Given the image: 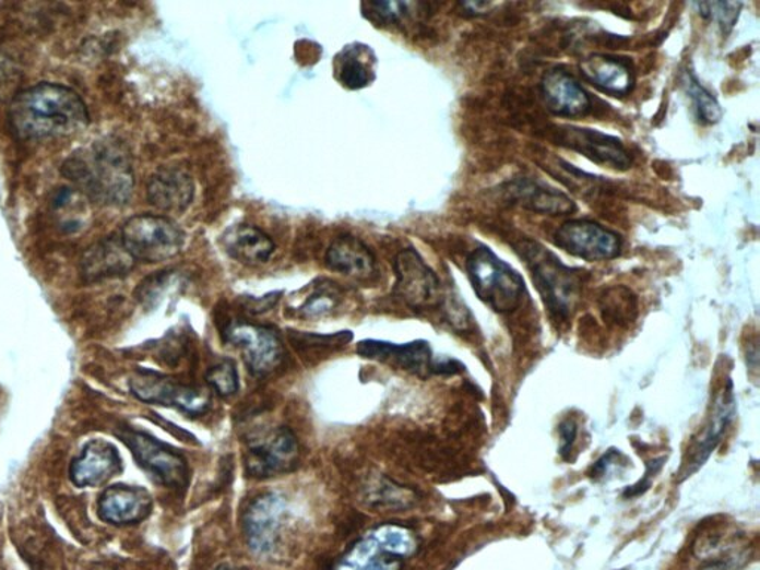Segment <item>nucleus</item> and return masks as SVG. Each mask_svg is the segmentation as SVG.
I'll list each match as a JSON object with an SVG mask.
<instances>
[{
    "mask_svg": "<svg viewBox=\"0 0 760 570\" xmlns=\"http://www.w3.org/2000/svg\"><path fill=\"white\" fill-rule=\"evenodd\" d=\"M206 382L210 388L221 396H233L239 390V376L237 366L230 359H223L213 366L206 373Z\"/></svg>",
    "mask_w": 760,
    "mask_h": 570,
    "instance_id": "nucleus-28",
    "label": "nucleus"
},
{
    "mask_svg": "<svg viewBox=\"0 0 760 570\" xmlns=\"http://www.w3.org/2000/svg\"><path fill=\"white\" fill-rule=\"evenodd\" d=\"M154 499L140 486L115 485L106 487L97 501V514L105 523L130 526L151 515Z\"/></svg>",
    "mask_w": 760,
    "mask_h": 570,
    "instance_id": "nucleus-17",
    "label": "nucleus"
},
{
    "mask_svg": "<svg viewBox=\"0 0 760 570\" xmlns=\"http://www.w3.org/2000/svg\"><path fill=\"white\" fill-rule=\"evenodd\" d=\"M556 246L575 258L598 262L621 253V238L592 221H569L556 230Z\"/></svg>",
    "mask_w": 760,
    "mask_h": 570,
    "instance_id": "nucleus-14",
    "label": "nucleus"
},
{
    "mask_svg": "<svg viewBox=\"0 0 760 570\" xmlns=\"http://www.w3.org/2000/svg\"><path fill=\"white\" fill-rule=\"evenodd\" d=\"M135 260L128 253L121 238L109 237L86 250L81 262V275L86 283L126 276L134 270Z\"/></svg>",
    "mask_w": 760,
    "mask_h": 570,
    "instance_id": "nucleus-20",
    "label": "nucleus"
},
{
    "mask_svg": "<svg viewBox=\"0 0 760 570\" xmlns=\"http://www.w3.org/2000/svg\"><path fill=\"white\" fill-rule=\"evenodd\" d=\"M299 456V441L292 429H271L250 441L246 452L247 474L254 478L287 474L296 468Z\"/></svg>",
    "mask_w": 760,
    "mask_h": 570,
    "instance_id": "nucleus-10",
    "label": "nucleus"
},
{
    "mask_svg": "<svg viewBox=\"0 0 760 570\" xmlns=\"http://www.w3.org/2000/svg\"><path fill=\"white\" fill-rule=\"evenodd\" d=\"M334 307H336V296L328 292V288H321L301 305L300 312L305 317H320L332 311Z\"/></svg>",
    "mask_w": 760,
    "mask_h": 570,
    "instance_id": "nucleus-32",
    "label": "nucleus"
},
{
    "mask_svg": "<svg viewBox=\"0 0 760 570\" xmlns=\"http://www.w3.org/2000/svg\"><path fill=\"white\" fill-rule=\"evenodd\" d=\"M218 570H234V569H226V568H222V569H218Z\"/></svg>",
    "mask_w": 760,
    "mask_h": 570,
    "instance_id": "nucleus-35",
    "label": "nucleus"
},
{
    "mask_svg": "<svg viewBox=\"0 0 760 570\" xmlns=\"http://www.w3.org/2000/svg\"><path fill=\"white\" fill-rule=\"evenodd\" d=\"M419 548L412 529L403 524H380L371 529L337 561L334 570H402L404 561Z\"/></svg>",
    "mask_w": 760,
    "mask_h": 570,
    "instance_id": "nucleus-4",
    "label": "nucleus"
},
{
    "mask_svg": "<svg viewBox=\"0 0 760 570\" xmlns=\"http://www.w3.org/2000/svg\"><path fill=\"white\" fill-rule=\"evenodd\" d=\"M700 10V14L705 16V19L713 20V22L719 23V26L728 32L733 28L735 22H737L739 8L741 3L735 2H708V3H697L696 5Z\"/></svg>",
    "mask_w": 760,
    "mask_h": 570,
    "instance_id": "nucleus-30",
    "label": "nucleus"
},
{
    "mask_svg": "<svg viewBox=\"0 0 760 570\" xmlns=\"http://www.w3.org/2000/svg\"><path fill=\"white\" fill-rule=\"evenodd\" d=\"M541 91L548 109L557 117H585L592 110L590 95L578 84L575 78L563 70H551L545 74Z\"/></svg>",
    "mask_w": 760,
    "mask_h": 570,
    "instance_id": "nucleus-21",
    "label": "nucleus"
},
{
    "mask_svg": "<svg viewBox=\"0 0 760 570\" xmlns=\"http://www.w3.org/2000/svg\"><path fill=\"white\" fill-rule=\"evenodd\" d=\"M373 54L363 45L345 48L337 56L336 78L349 90L365 88L375 80Z\"/></svg>",
    "mask_w": 760,
    "mask_h": 570,
    "instance_id": "nucleus-25",
    "label": "nucleus"
},
{
    "mask_svg": "<svg viewBox=\"0 0 760 570\" xmlns=\"http://www.w3.org/2000/svg\"><path fill=\"white\" fill-rule=\"evenodd\" d=\"M515 197L532 212L563 216L575 212V202L557 189L534 181H523L515 188Z\"/></svg>",
    "mask_w": 760,
    "mask_h": 570,
    "instance_id": "nucleus-26",
    "label": "nucleus"
},
{
    "mask_svg": "<svg viewBox=\"0 0 760 570\" xmlns=\"http://www.w3.org/2000/svg\"><path fill=\"white\" fill-rule=\"evenodd\" d=\"M325 264L330 271L359 280L370 278L376 271L375 256L369 247L348 235L334 239L325 254Z\"/></svg>",
    "mask_w": 760,
    "mask_h": 570,
    "instance_id": "nucleus-23",
    "label": "nucleus"
},
{
    "mask_svg": "<svg viewBox=\"0 0 760 570\" xmlns=\"http://www.w3.org/2000/svg\"><path fill=\"white\" fill-rule=\"evenodd\" d=\"M735 395L733 382H728V387L724 391L719 392L713 403V412L710 415L708 424L701 429L700 436L693 439L691 448L687 453V460L680 468L679 482L687 480L693 473H697L709 458L712 456L714 450L721 444L724 439L726 429L733 424L735 416Z\"/></svg>",
    "mask_w": 760,
    "mask_h": 570,
    "instance_id": "nucleus-15",
    "label": "nucleus"
},
{
    "mask_svg": "<svg viewBox=\"0 0 760 570\" xmlns=\"http://www.w3.org/2000/svg\"><path fill=\"white\" fill-rule=\"evenodd\" d=\"M515 249L526 262L549 313L557 320H568L580 299L582 272L566 266L555 253L532 239H523Z\"/></svg>",
    "mask_w": 760,
    "mask_h": 570,
    "instance_id": "nucleus-3",
    "label": "nucleus"
},
{
    "mask_svg": "<svg viewBox=\"0 0 760 570\" xmlns=\"http://www.w3.org/2000/svg\"><path fill=\"white\" fill-rule=\"evenodd\" d=\"M581 73L602 93L613 97L629 95L634 86V72L629 61L596 54L581 61Z\"/></svg>",
    "mask_w": 760,
    "mask_h": 570,
    "instance_id": "nucleus-22",
    "label": "nucleus"
},
{
    "mask_svg": "<svg viewBox=\"0 0 760 570\" xmlns=\"http://www.w3.org/2000/svg\"><path fill=\"white\" fill-rule=\"evenodd\" d=\"M664 458H660V460H654L651 462H648L646 464V473H644L643 478H640L638 483H636L634 486L629 487V489H626L624 491V498H636L640 497V495H643L644 491L650 489L652 485V478L655 477V474H658L661 468H663V462Z\"/></svg>",
    "mask_w": 760,
    "mask_h": 570,
    "instance_id": "nucleus-33",
    "label": "nucleus"
},
{
    "mask_svg": "<svg viewBox=\"0 0 760 570\" xmlns=\"http://www.w3.org/2000/svg\"><path fill=\"white\" fill-rule=\"evenodd\" d=\"M12 130L23 140L68 138L88 126L80 94L59 84H39L15 95L10 106Z\"/></svg>",
    "mask_w": 760,
    "mask_h": 570,
    "instance_id": "nucleus-1",
    "label": "nucleus"
},
{
    "mask_svg": "<svg viewBox=\"0 0 760 570\" xmlns=\"http://www.w3.org/2000/svg\"><path fill=\"white\" fill-rule=\"evenodd\" d=\"M122 471V458L109 441L91 440L70 464V480L76 487H100Z\"/></svg>",
    "mask_w": 760,
    "mask_h": 570,
    "instance_id": "nucleus-18",
    "label": "nucleus"
},
{
    "mask_svg": "<svg viewBox=\"0 0 760 570\" xmlns=\"http://www.w3.org/2000/svg\"><path fill=\"white\" fill-rule=\"evenodd\" d=\"M557 142L603 167L619 169V171L630 168L629 151L618 139L603 134L601 131L561 127L557 130Z\"/></svg>",
    "mask_w": 760,
    "mask_h": 570,
    "instance_id": "nucleus-16",
    "label": "nucleus"
},
{
    "mask_svg": "<svg viewBox=\"0 0 760 570\" xmlns=\"http://www.w3.org/2000/svg\"><path fill=\"white\" fill-rule=\"evenodd\" d=\"M227 344L237 346L244 361L258 378L272 373L283 361V344L271 329L251 322L235 321L225 330Z\"/></svg>",
    "mask_w": 760,
    "mask_h": 570,
    "instance_id": "nucleus-12",
    "label": "nucleus"
},
{
    "mask_svg": "<svg viewBox=\"0 0 760 570\" xmlns=\"http://www.w3.org/2000/svg\"><path fill=\"white\" fill-rule=\"evenodd\" d=\"M685 86H687L689 97H691L693 107H696L698 118H700L701 122L716 123L721 121V105H719L712 93H709L692 74H688Z\"/></svg>",
    "mask_w": 760,
    "mask_h": 570,
    "instance_id": "nucleus-27",
    "label": "nucleus"
},
{
    "mask_svg": "<svg viewBox=\"0 0 760 570\" xmlns=\"http://www.w3.org/2000/svg\"><path fill=\"white\" fill-rule=\"evenodd\" d=\"M221 244L230 258L246 264L266 263L275 251L274 241L251 225L230 226L222 235Z\"/></svg>",
    "mask_w": 760,
    "mask_h": 570,
    "instance_id": "nucleus-24",
    "label": "nucleus"
},
{
    "mask_svg": "<svg viewBox=\"0 0 760 570\" xmlns=\"http://www.w3.org/2000/svg\"><path fill=\"white\" fill-rule=\"evenodd\" d=\"M359 357L375 359L383 365L408 371V373L428 378L431 375L460 373L464 366L454 359L434 358L431 346L425 341H415L411 344L395 345L383 341L359 342L357 346Z\"/></svg>",
    "mask_w": 760,
    "mask_h": 570,
    "instance_id": "nucleus-8",
    "label": "nucleus"
},
{
    "mask_svg": "<svg viewBox=\"0 0 760 570\" xmlns=\"http://www.w3.org/2000/svg\"><path fill=\"white\" fill-rule=\"evenodd\" d=\"M195 197V183L183 168L165 167L151 177L147 200L161 212L183 213Z\"/></svg>",
    "mask_w": 760,
    "mask_h": 570,
    "instance_id": "nucleus-19",
    "label": "nucleus"
},
{
    "mask_svg": "<svg viewBox=\"0 0 760 570\" xmlns=\"http://www.w3.org/2000/svg\"><path fill=\"white\" fill-rule=\"evenodd\" d=\"M622 288H613L605 296V312L613 318L615 322L624 320L630 321V312L636 311L633 297H630V292L627 296L621 295Z\"/></svg>",
    "mask_w": 760,
    "mask_h": 570,
    "instance_id": "nucleus-31",
    "label": "nucleus"
},
{
    "mask_svg": "<svg viewBox=\"0 0 760 570\" xmlns=\"http://www.w3.org/2000/svg\"><path fill=\"white\" fill-rule=\"evenodd\" d=\"M466 272L475 295L495 312H512L522 305L526 293L523 276L487 247L470 254Z\"/></svg>",
    "mask_w": 760,
    "mask_h": 570,
    "instance_id": "nucleus-5",
    "label": "nucleus"
},
{
    "mask_svg": "<svg viewBox=\"0 0 760 570\" xmlns=\"http://www.w3.org/2000/svg\"><path fill=\"white\" fill-rule=\"evenodd\" d=\"M63 175L90 200L103 205H126L134 190L130 155L114 140L74 152L63 165Z\"/></svg>",
    "mask_w": 760,
    "mask_h": 570,
    "instance_id": "nucleus-2",
    "label": "nucleus"
},
{
    "mask_svg": "<svg viewBox=\"0 0 760 570\" xmlns=\"http://www.w3.org/2000/svg\"><path fill=\"white\" fill-rule=\"evenodd\" d=\"M130 390L140 402L175 407L190 416L204 415L210 408V396L204 391L154 371H138L130 380Z\"/></svg>",
    "mask_w": 760,
    "mask_h": 570,
    "instance_id": "nucleus-11",
    "label": "nucleus"
},
{
    "mask_svg": "<svg viewBox=\"0 0 760 570\" xmlns=\"http://www.w3.org/2000/svg\"><path fill=\"white\" fill-rule=\"evenodd\" d=\"M416 7L417 3L408 2H370L365 3L363 10L376 23L396 24L411 16L413 8Z\"/></svg>",
    "mask_w": 760,
    "mask_h": 570,
    "instance_id": "nucleus-29",
    "label": "nucleus"
},
{
    "mask_svg": "<svg viewBox=\"0 0 760 570\" xmlns=\"http://www.w3.org/2000/svg\"><path fill=\"white\" fill-rule=\"evenodd\" d=\"M395 295L407 307L428 309L441 300V284L436 272L425 263L416 250L407 249L395 259Z\"/></svg>",
    "mask_w": 760,
    "mask_h": 570,
    "instance_id": "nucleus-13",
    "label": "nucleus"
},
{
    "mask_svg": "<svg viewBox=\"0 0 760 570\" xmlns=\"http://www.w3.org/2000/svg\"><path fill=\"white\" fill-rule=\"evenodd\" d=\"M132 456L151 475L152 480L168 489H186L189 483L188 461L179 450L156 440L146 432L121 428L117 432Z\"/></svg>",
    "mask_w": 760,
    "mask_h": 570,
    "instance_id": "nucleus-7",
    "label": "nucleus"
},
{
    "mask_svg": "<svg viewBox=\"0 0 760 570\" xmlns=\"http://www.w3.org/2000/svg\"><path fill=\"white\" fill-rule=\"evenodd\" d=\"M290 511L283 495L275 491L259 495L244 511V535L250 548L260 556H270L278 549L287 527Z\"/></svg>",
    "mask_w": 760,
    "mask_h": 570,
    "instance_id": "nucleus-9",
    "label": "nucleus"
},
{
    "mask_svg": "<svg viewBox=\"0 0 760 570\" xmlns=\"http://www.w3.org/2000/svg\"><path fill=\"white\" fill-rule=\"evenodd\" d=\"M559 434L561 439L560 454L563 460H569L570 450L573 448L578 436V427L575 420L566 419L560 424Z\"/></svg>",
    "mask_w": 760,
    "mask_h": 570,
    "instance_id": "nucleus-34",
    "label": "nucleus"
},
{
    "mask_svg": "<svg viewBox=\"0 0 760 570\" xmlns=\"http://www.w3.org/2000/svg\"><path fill=\"white\" fill-rule=\"evenodd\" d=\"M119 238L135 262L159 263L176 258L185 246V234L171 218L139 214L128 218Z\"/></svg>",
    "mask_w": 760,
    "mask_h": 570,
    "instance_id": "nucleus-6",
    "label": "nucleus"
}]
</instances>
